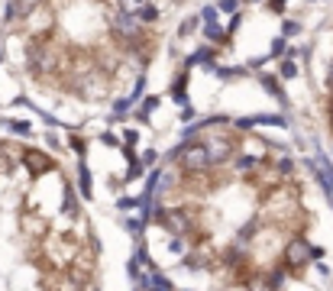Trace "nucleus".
Wrapping results in <instances>:
<instances>
[{
  "instance_id": "nucleus-5",
  "label": "nucleus",
  "mask_w": 333,
  "mask_h": 291,
  "mask_svg": "<svg viewBox=\"0 0 333 291\" xmlns=\"http://www.w3.org/2000/svg\"><path fill=\"white\" fill-rule=\"evenodd\" d=\"M282 4L285 0H272V10H282Z\"/></svg>"
},
{
  "instance_id": "nucleus-2",
  "label": "nucleus",
  "mask_w": 333,
  "mask_h": 291,
  "mask_svg": "<svg viewBox=\"0 0 333 291\" xmlns=\"http://www.w3.org/2000/svg\"><path fill=\"white\" fill-rule=\"evenodd\" d=\"M42 6V0H10L6 4V13H3V20L6 23H16V20H29L32 13Z\"/></svg>"
},
{
  "instance_id": "nucleus-1",
  "label": "nucleus",
  "mask_w": 333,
  "mask_h": 291,
  "mask_svg": "<svg viewBox=\"0 0 333 291\" xmlns=\"http://www.w3.org/2000/svg\"><path fill=\"white\" fill-rule=\"evenodd\" d=\"M149 217L188 268L223 291H285L321 256L291 156L246 152L243 142L220 162L165 172Z\"/></svg>"
},
{
  "instance_id": "nucleus-3",
  "label": "nucleus",
  "mask_w": 333,
  "mask_h": 291,
  "mask_svg": "<svg viewBox=\"0 0 333 291\" xmlns=\"http://www.w3.org/2000/svg\"><path fill=\"white\" fill-rule=\"evenodd\" d=\"M282 74H285V78H295V74H298V68L291 65V62H285V65H282Z\"/></svg>"
},
{
  "instance_id": "nucleus-4",
  "label": "nucleus",
  "mask_w": 333,
  "mask_h": 291,
  "mask_svg": "<svg viewBox=\"0 0 333 291\" xmlns=\"http://www.w3.org/2000/svg\"><path fill=\"white\" fill-rule=\"evenodd\" d=\"M327 123H330V130H333V94H330V100H327Z\"/></svg>"
}]
</instances>
